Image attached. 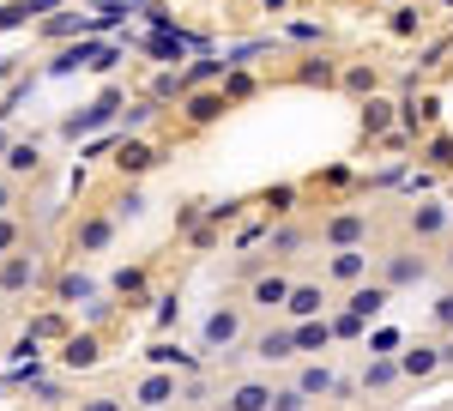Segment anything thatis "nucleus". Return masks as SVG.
I'll return each mask as SVG.
<instances>
[{
    "instance_id": "obj_1",
    "label": "nucleus",
    "mask_w": 453,
    "mask_h": 411,
    "mask_svg": "<svg viewBox=\"0 0 453 411\" xmlns=\"http://www.w3.org/2000/svg\"><path fill=\"white\" fill-rule=\"evenodd\" d=\"M273 406V387H260V381H242L230 399H224V411H266Z\"/></svg>"
},
{
    "instance_id": "obj_2",
    "label": "nucleus",
    "mask_w": 453,
    "mask_h": 411,
    "mask_svg": "<svg viewBox=\"0 0 453 411\" xmlns=\"http://www.w3.org/2000/svg\"><path fill=\"white\" fill-rule=\"evenodd\" d=\"M284 308H290L296 321H314V314H320V291H314V284H296V291L284 297Z\"/></svg>"
},
{
    "instance_id": "obj_3",
    "label": "nucleus",
    "mask_w": 453,
    "mask_h": 411,
    "mask_svg": "<svg viewBox=\"0 0 453 411\" xmlns=\"http://www.w3.org/2000/svg\"><path fill=\"white\" fill-rule=\"evenodd\" d=\"M381 308H387V284H369V291L350 297V314H357V321H369V314H381Z\"/></svg>"
},
{
    "instance_id": "obj_4",
    "label": "nucleus",
    "mask_w": 453,
    "mask_h": 411,
    "mask_svg": "<svg viewBox=\"0 0 453 411\" xmlns=\"http://www.w3.org/2000/svg\"><path fill=\"white\" fill-rule=\"evenodd\" d=\"M31 260H25V254H12V260H6V267H0V284H6V291H25V284H31Z\"/></svg>"
},
{
    "instance_id": "obj_5",
    "label": "nucleus",
    "mask_w": 453,
    "mask_h": 411,
    "mask_svg": "<svg viewBox=\"0 0 453 411\" xmlns=\"http://www.w3.org/2000/svg\"><path fill=\"white\" fill-rule=\"evenodd\" d=\"M170 399H175V381L170 376H151L140 387V406H170Z\"/></svg>"
},
{
    "instance_id": "obj_6",
    "label": "nucleus",
    "mask_w": 453,
    "mask_h": 411,
    "mask_svg": "<svg viewBox=\"0 0 453 411\" xmlns=\"http://www.w3.org/2000/svg\"><path fill=\"white\" fill-rule=\"evenodd\" d=\"M326 237L339 242V248H350V242L363 237V218H357V212H345V218H333V224H326Z\"/></svg>"
},
{
    "instance_id": "obj_7",
    "label": "nucleus",
    "mask_w": 453,
    "mask_h": 411,
    "mask_svg": "<svg viewBox=\"0 0 453 411\" xmlns=\"http://www.w3.org/2000/svg\"><path fill=\"white\" fill-rule=\"evenodd\" d=\"M284 297H290V284H284V278H260V284H254V303H260V308L284 303Z\"/></svg>"
},
{
    "instance_id": "obj_8",
    "label": "nucleus",
    "mask_w": 453,
    "mask_h": 411,
    "mask_svg": "<svg viewBox=\"0 0 453 411\" xmlns=\"http://www.w3.org/2000/svg\"><path fill=\"white\" fill-rule=\"evenodd\" d=\"M206 339H211V345H230V339H236V314H230V308L206 321Z\"/></svg>"
},
{
    "instance_id": "obj_9",
    "label": "nucleus",
    "mask_w": 453,
    "mask_h": 411,
    "mask_svg": "<svg viewBox=\"0 0 453 411\" xmlns=\"http://www.w3.org/2000/svg\"><path fill=\"white\" fill-rule=\"evenodd\" d=\"M333 278H363V254L357 248H339L333 254Z\"/></svg>"
},
{
    "instance_id": "obj_10",
    "label": "nucleus",
    "mask_w": 453,
    "mask_h": 411,
    "mask_svg": "<svg viewBox=\"0 0 453 411\" xmlns=\"http://www.w3.org/2000/svg\"><path fill=\"white\" fill-rule=\"evenodd\" d=\"M296 393H303V399H309V393H333V376H326V369H303Z\"/></svg>"
},
{
    "instance_id": "obj_11",
    "label": "nucleus",
    "mask_w": 453,
    "mask_h": 411,
    "mask_svg": "<svg viewBox=\"0 0 453 411\" xmlns=\"http://www.w3.org/2000/svg\"><path fill=\"white\" fill-rule=\"evenodd\" d=\"M435 363H441V357H435V351H411V357H405V363H399V369H405V376H429V369H435Z\"/></svg>"
},
{
    "instance_id": "obj_12",
    "label": "nucleus",
    "mask_w": 453,
    "mask_h": 411,
    "mask_svg": "<svg viewBox=\"0 0 453 411\" xmlns=\"http://www.w3.org/2000/svg\"><path fill=\"white\" fill-rule=\"evenodd\" d=\"M67 363H79V369H85V363H97V339H73L67 345Z\"/></svg>"
},
{
    "instance_id": "obj_13",
    "label": "nucleus",
    "mask_w": 453,
    "mask_h": 411,
    "mask_svg": "<svg viewBox=\"0 0 453 411\" xmlns=\"http://www.w3.org/2000/svg\"><path fill=\"white\" fill-rule=\"evenodd\" d=\"M254 351H260V357L273 363V357H290V339H284V333H266V339L254 345Z\"/></svg>"
},
{
    "instance_id": "obj_14",
    "label": "nucleus",
    "mask_w": 453,
    "mask_h": 411,
    "mask_svg": "<svg viewBox=\"0 0 453 411\" xmlns=\"http://www.w3.org/2000/svg\"><path fill=\"white\" fill-rule=\"evenodd\" d=\"M290 345H303V351H314V345H326V327H314V321H303V327H296V339Z\"/></svg>"
},
{
    "instance_id": "obj_15",
    "label": "nucleus",
    "mask_w": 453,
    "mask_h": 411,
    "mask_svg": "<svg viewBox=\"0 0 453 411\" xmlns=\"http://www.w3.org/2000/svg\"><path fill=\"white\" fill-rule=\"evenodd\" d=\"M387 121H393V115H387V103H369V109H363V128H369V134H381Z\"/></svg>"
},
{
    "instance_id": "obj_16",
    "label": "nucleus",
    "mask_w": 453,
    "mask_h": 411,
    "mask_svg": "<svg viewBox=\"0 0 453 411\" xmlns=\"http://www.w3.org/2000/svg\"><path fill=\"white\" fill-rule=\"evenodd\" d=\"M423 267L418 260H393V267H387V284H405V278H418Z\"/></svg>"
},
{
    "instance_id": "obj_17",
    "label": "nucleus",
    "mask_w": 453,
    "mask_h": 411,
    "mask_svg": "<svg viewBox=\"0 0 453 411\" xmlns=\"http://www.w3.org/2000/svg\"><path fill=\"white\" fill-rule=\"evenodd\" d=\"M266 411H303V393H296V387H290V393H273V406Z\"/></svg>"
},
{
    "instance_id": "obj_18",
    "label": "nucleus",
    "mask_w": 453,
    "mask_h": 411,
    "mask_svg": "<svg viewBox=\"0 0 453 411\" xmlns=\"http://www.w3.org/2000/svg\"><path fill=\"white\" fill-rule=\"evenodd\" d=\"M6 164H12V170H31V164H36V145H12V158H6Z\"/></svg>"
},
{
    "instance_id": "obj_19",
    "label": "nucleus",
    "mask_w": 453,
    "mask_h": 411,
    "mask_svg": "<svg viewBox=\"0 0 453 411\" xmlns=\"http://www.w3.org/2000/svg\"><path fill=\"white\" fill-rule=\"evenodd\" d=\"M411 224H418V230H441V212H435V206H423V212L411 218Z\"/></svg>"
},
{
    "instance_id": "obj_20",
    "label": "nucleus",
    "mask_w": 453,
    "mask_h": 411,
    "mask_svg": "<svg viewBox=\"0 0 453 411\" xmlns=\"http://www.w3.org/2000/svg\"><path fill=\"white\" fill-rule=\"evenodd\" d=\"M12 237H19V230H12V224H0V248H12Z\"/></svg>"
},
{
    "instance_id": "obj_21",
    "label": "nucleus",
    "mask_w": 453,
    "mask_h": 411,
    "mask_svg": "<svg viewBox=\"0 0 453 411\" xmlns=\"http://www.w3.org/2000/svg\"><path fill=\"white\" fill-rule=\"evenodd\" d=\"M435 314H441V321H453V297H441V308H435Z\"/></svg>"
},
{
    "instance_id": "obj_22",
    "label": "nucleus",
    "mask_w": 453,
    "mask_h": 411,
    "mask_svg": "<svg viewBox=\"0 0 453 411\" xmlns=\"http://www.w3.org/2000/svg\"><path fill=\"white\" fill-rule=\"evenodd\" d=\"M6 200H12V194H6V188H0V212H6Z\"/></svg>"
},
{
    "instance_id": "obj_23",
    "label": "nucleus",
    "mask_w": 453,
    "mask_h": 411,
    "mask_svg": "<svg viewBox=\"0 0 453 411\" xmlns=\"http://www.w3.org/2000/svg\"><path fill=\"white\" fill-rule=\"evenodd\" d=\"M448 267H453V254H448Z\"/></svg>"
}]
</instances>
